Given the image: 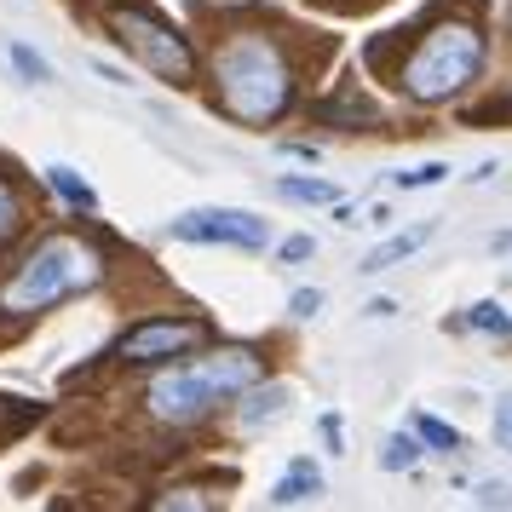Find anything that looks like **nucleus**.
Instances as JSON below:
<instances>
[{
    "label": "nucleus",
    "mask_w": 512,
    "mask_h": 512,
    "mask_svg": "<svg viewBox=\"0 0 512 512\" xmlns=\"http://www.w3.org/2000/svg\"><path fill=\"white\" fill-rule=\"evenodd\" d=\"M415 426H420V438L438 443V449H455V443H461V432H455V426H443V420H432V415H420Z\"/></svg>",
    "instance_id": "6ab92c4d"
},
{
    "label": "nucleus",
    "mask_w": 512,
    "mask_h": 512,
    "mask_svg": "<svg viewBox=\"0 0 512 512\" xmlns=\"http://www.w3.org/2000/svg\"><path fill=\"white\" fill-rule=\"evenodd\" d=\"M478 507H512V489L507 484H484L478 489Z\"/></svg>",
    "instance_id": "412c9836"
},
{
    "label": "nucleus",
    "mask_w": 512,
    "mask_h": 512,
    "mask_svg": "<svg viewBox=\"0 0 512 512\" xmlns=\"http://www.w3.org/2000/svg\"><path fill=\"white\" fill-rule=\"evenodd\" d=\"M47 185L70 202V208H81V213H93L98 208V196H93V185L87 179H75V167H47Z\"/></svg>",
    "instance_id": "f8f14e48"
},
{
    "label": "nucleus",
    "mask_w": 512,
    "mask_h": 512,
    "mask_svg": "<svg viewBox=\"0 0 512 512\" xmlns=\"http://www.w3.org/2000/svg\"><path fill=\"white\" fill-rule=\"evenodd\" d=\"M426 236H432V225H420V231H403V236H386V242H380V248L363 259V271H369V277H380V271L403 265L409 254H420V248H426Z\"/></svg>",
    "instance_id": "1a4fd4ad"
},
{
    "label": "nucleus",
    "mask_w": 512,
    "mask_h": 512,
    "mask_svg": "<svg viewBox=\"0 0 512 512\" xmlns=\"http://www.w3.org/2000/svg\"><path fill=\"white\" fill-rule=\"evenodd\" d=\"M288 64H282L277 41L265 35H236L231 47L219 52V98L236 121H277L288 110Z\"/></svg>",
    "instance_id": "f257e3e1"
},
{
    "label": "nucleus",
    "mask_w": 512,
    "mask_h": 512,
    "mask_svg": "<svg viewBox=\"0 0 512 512\" xmlns=\"http://www.w3.org/2000/svg\"><path fill=\"white\" fill-rule=\"evenodd\" d=\"M167 236L179 242H225V248H265V219L248 208H190L167 219Z\"/></svg>",
    "instance_id": "39448f33"
},
{
    "label": "nucleus",
    "mask_w": 512,
    "mask_h": 512,
    "mask_svg": "<svg viewBox=\"0 0 512 512\" xmlns=\"http://www.w3.org/2000/svg\"><path fill=\"white\" fill-rule=\"evenodd\" d=\"M6 58H12V64L24 70V81H35V87H41V81H52L47 58H41V52H35V47H24V41H12V47H6Z\"/></svg>",
    "instance_id": "4468645a"
},
{
    "label": "nucleus",
    "mask_w": 512,
    "mask_h": 512,
    "mask_svg": "<svg viewBox=\"0 0 512 512\" xmlns=\"http://www.w3.org/2000/svg\"><path fill=\"white\" fill-rule=\"evenodd\" d=\"M208 403H219V392L208 386L202 369H173V374H162V380L150 386V409H156L162 420H173V426L196 420Z\"/></svg>",
    "instance_id": "0eeeda50"
},
{
    "label": "nucleus",
    "mask_w": 512,
    "mask_h": 512,
    "mask_svg": "<svg viewBox=\"0 0 512 512\" xmlns=\"http://www.w3.org/2000/svg\"><path fill=\"white\" fill-rule=\"evenodd\" d=\"M472 328H484V334H512V317L501 311L495 300H484V305H472V317H466Z\"/></svg>",
    "instance_id": "dca6fc26"
},
{
    "label": "nucleus",
    "mask_w": 512,
    "mask_h": 512,
    "mask_svg": "<svg viewBox=\"0 0 512 512\" xmlns=\"http://www.w3.org/2000/svg\"><path fill=\"white\" fill-rule=\"evenodd\" d=\"M277 196H288V202H334V185H323V179H277Z\"/></svg>",
    "instance_id": "ddd939ff"
},
{
    "label": "nucleus",
    "mask_w": 512,
    "mask_h": 512,
    "mask_svg": "<svg viewBox=\"0 0 512 512\" xmlns=\"http://www.w3.org/2000/svg\"><path fill=\"white\" fill-rule=\"evenodd\" d=\"M415 461H420L415 438H386V449H380V466H386V472H409Z\"/></svg>",
    "instance_id": "2eb2a0df"
},
{
    "label": "nucleus",
    "mask_w": 512,
    "mask_h": 512,
    "mask_svg": "<svg viewBox=\"0 0 512 512\" xmlns=\"http://www.w3.org/2000/svg\"><path fill=\"white\" fill-rule=\"evenodd\" d=\"M110 29H116V41L127 52H139L144 64H150V75H162V81H190V47H185V35L173 24H162L156 12H144V6H116L110 12Z\"/></svg>",
    "instance_id": "20e7f679"
},
{
    "label": "nucleus",
    "mask_w": 512,
    "mask_h": 512,
    "mask_svg": "<svg viewBox=\"0 0 512 512\" xmlns=\"http://www.w3.org/2000/svg\"><path fill=\"white\" fill-rule=\"evenodd\" d=\"M478 64H484V35L472 24H438L420 41L415 58H409L403 87L415 98H426V104H438V98L461 93L466 81L478 75Z\"/></svg>",
    "instance_id": "7ed1b4c3"
},
{
    "label": "nucleus",
    "mask_w": 512,
    "mask_h": 512,
    "mask_svg": "<svg viewBox=\"0 0 512 512\" xmlns=\"http://www.w3.org/2000/svg\"><path fill=\"white\" fill-rule=\"evenodd\" d=\"M317 489H323V472H317V466H311V461L300 455V461L282 472V484L271 489V501H277V507H300V501H311Z\"/></svg>",
    "instance_id": "9d476101"
},
{
    "label": "nucleus",
    "mask_w": 512,
    "mask_h": 512,
    "mask_svg": "<svg viewBox=\"0 0 512 512\" xmlns=\"http://www.w3.org/2000/svg\"><path fill=\"white\" fill-rule=\"evenodd\" d=\"M311 254H317L311 236H288V242H282V259H311Z\"/></svg>",
    "instance_id": "5701e85b"
},
{
    "label": "nucleus",
    "mask_w": 512,
    "mask_h": 512,
    "mask_svg": "<svg viewBox=\"0 0 512 512\" xmlns=\"http://www.w3.org/2000/svg\"><path fill=\"white\" fill-rule=\"evenodd\" d=\"M202 374H208V386L219 397H231V392H248V386L259 380V363L248 357V351H219V357L202 363Z\"/></svg>",
    "instance_id": "6e6552de"
},
{
    "label": "nucleus",
    "mask_w": 512,
    "mask_h": 512,
    "mask_svg": "<svg viewBox=\"0 0 512 512\" xmlns=\"http://www.w3.org/2000/svg\"><path fill=\"white\" fill-rule=\"evenodd\" d=\"M495 438L512 449V397H507V403H495Z\"/></svg>",
    "instance_id": "4be33fe9"
},
{
    "label": "nucleus",
    "mask_w": 512,
    "mask_h": 512,
    "mask_svg": "<svg viewBox=\"0 0 512 512\" xmlns=\"http://www.w3.org/2000/svg\"><path fill=\"white\" fill-rule=\"evenodd\" d=\"M18 225H24V208H18L12 185L0 179V242H12V236H18Z\"/></svg>",
    "instance_id": "f3484780"
},
{
    "label": "nucleus",
    "mask_w": 512,
    "mask_h": 512,
    "mask_svg": "<svg viewBox=\"0 0 512 512\" xmlns=\"http://www.w3.org/2000/svg\"><path fill=\"white\" fill-rule=\"evenodd\" d=\"M443 173H449L443 162H426V167H415V173H392V185L397 190H420V185H438Z\"/></svg>",
    "instance_id": "a211bd4d"
},
{
    "label": "nucleus",
    "mask_w": 512,
    "mask_h": 512,
    "mask_svg": "<svg viewBox=\"0 0 512 512\" xmlns=\"http://www.w3.org/2000/svg\"><path fill=\"white\" fill-rule=\"evenodd\" d=\"M288 415V386H265V392H254L248 403H242V426L248 432H259V426H271V420Z\"/></svg>",
    "instance_id": "9b49d317"
},
{
    "label": "nucleus",
    "mask_w": 512,
    "mask_h": 512,
    "mask_svg": "<svg viewBox=\"0 0 512 512\" xmlns=\"http://www.w3.org/2000/svg\"><path fill=\"white\" fill-rule=\"evenodd\" d=\"M98 277H104V265H98V254L87 242L52 236V242H41L24 259V271L6 282L0 305L6 311H41V305H58V300H70V294H81V288H93Z\"/></svg>",
    "instance_id": "f03ea898"
},
{
    "label": "nucleus",
    "mask_w": 512,
    "mask_h": 512,
    "mask_svg": "<svg viewBox=\"0 0 512 512\" xmlns=\"http://www.w3.org/2000/svg\"><path fill=\"white\" fill-rule=\"evenodd\" d=\"M288 305H294V317H317V311H323V294H317V288H300Z\"/></svg>",
    "instance_id": "aec40b11"
},
{
    "label": "nucleus",
    "mask_w": 512,
    "mask_h": 512,
    "mask_svg": "<svg viewBox=\"0 0 512 512\" xmlns=\"http://www.w3.org/2000/svg\"><path fill=\"white\" fill-rule=\"evenodd\" d=\"M202 340V323H173V317H156V323H139L133 334H121L116 357L121 363H162V357H179L185 346Z\"/></svg>",
    "instance_id": "423d86ee"
}]
</instances>
